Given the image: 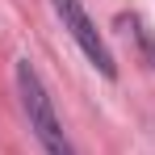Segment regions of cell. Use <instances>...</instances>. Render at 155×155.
<instances>
[{
    "label": "cell",
    "instance_id": "obj_2",
    "mask_svg": "<svg viewBox=\"0 0 155 155\" xmlns=\"http://www.w3.org/2000/svg\"><path fill=\"white\" fill-rule=\"evenodd\" d=\"M54 4V13H59V21H63V29L76 38V46L84 54H88V63L101 71V76H117V63H113V51L105 46V38H101V29L92 25V17L84 13V4L80 0H51Z\"/></svg>",
    "mask_w": 155,
    "mask_h": 155
},
{
    "label": "cell",
    "instance_id": "obj_1",
    "mask_svg": "<svg viewBox=\"0 0 155 155\" xmlns=\"http://www.w3.org/2000/svg\"><path fill=\"white\" fill-rule=\"evenodd\" d=\"M17 92H21V109H25L29 130L42 143V151L46 155H76V147H71V138H67V130H63V122H59V113L51 105V92L38 80V71H34L29 59L17 63Z\"/></svg>",
    "mask_w": 155,
    "mask_h": 155
}]
</instances>
